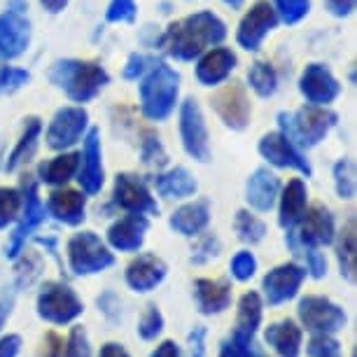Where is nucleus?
Masks as SVG:
<instances>
[{
    "mask_svg": "<svg viewBox=\"0 0 357 357\" xmlns=\"http://www.w3.org/2000/svg\"><path fill=\"white\" fill-rule=\"evenodd\" d=\"M227 36V29L213 12H199L183 19V22L173 24L166 31L161 45L166 47V52L171 56L180 59V61H192L197 59L206 47L222 43Z\"/></svg>",
    "mask_w": 357,
    "mask_h": 357,
    "instance_id": "nucleus-1",
    "label": "nucleus"
},
{
    "mask_svg": "<svg viewBox=\"0 0 357 357\" xmlns=\"http://www.w3.org/2000/svg\"><path fill=\"white\" fill-rule=\"evenodd\" d=\"M50 77L54 84L66 89V93L77 103L91 100L110 79L105 68L89 61H61L52 68Z\"/></svg>",
    "mask_w": 357,
    "mask_h": 357,
    "instance_id": "nucleus-2",
    "label": "nucleus"
},
{
    "mask_svg": "<svg viewBox=\"0 0 357 357\" xmlns=\"http://www.w3.org/2000/svg\"><path fill=\"white\" fill-rule=\"evenodd\" d=\"M180 77L166 63H157L140 84V105L150 119H166L178 103Z\"/></svg>",
    "mask_w": 357,
    "mask_h": 357,
    "instance_id": "nucleus-3",
    "label": "nucleus"
},
{
    "mask_svg": "<svg viewBox=\"0 0 357 357\" xmlns=\"http://www.w3.org/2000/svg\"><path fill=\"white\" fill-rule=\"evenodd\" d=\"M278 122L282 129V136L292 140L299 147H313L318 145L327 131L336 124V114L332 110L318 105L301 107L299 112H280Z\"/></svg>",
    "mask_w": 357,
    "mask_h": 357,
    "instance_id": "nucleus-4",
    "label": "nucleus"
},
{
    "mask_svg": "<svg viewBox=\"0 0 357 357\" xmlns=\"http://www.w3.org/2000/svg\"><path fill=\"white\" fill-rule=\"evenodd\" d=\"M29 5L24 0H10L8 10L0 15V59H17L31 43Z\"/></svg>",
    "mask_w": 357,
    "mask_h": 357,
    "instance_id": "nucleus-5",
    "label": "nucleus"
},
{
    "mask_svg": "<svg viewBox=\"0 0 357 357\" xmlns=\"http://www.w3.org/2000/svg\"><path fill=\"white\" fill-rule=\"evenodd\" d=\"M84 306L79 296L63 282H45L38 294V315L52 325H68L82 315Z\"/></svg>",
    "mask_w": 357,
    "mask_h": 357,
    "instance_id": "nucleus-6",
    "label": "nucleus"
},
{
    "mask_svg": "<svg viewBox=\"0 0 357 357\" xmlns=\"http://www.w3.org/2000/svg\"><path fill=\"white\" fill-rule=\"evenodd\" d=\"M68 257H70V268L79 275L105 271L107 266L114 264L112 252L107 250L103 241L93 231H82L73 236L68 243Z\"/></svg>",
    "mask_w": 357,
    "mask_h": 357,
    "instance_id": "nucleus-7",
    "label": "nucleus"
},
{
    "mask_svg": "<svg viewBox=\"0 0 357 357\" xmlns=\"http://www.w3.org/2000/svg\"><path fill=\"white\" fill-rule=\"evenodd\" d=\"M299 320L306 329L320 334H332L346 327V313L341 306L332 304L327 296H304L299 301Z\"/></svg>",
    "mask_w": 357,
    "mask_h": 357,
    "instance_id": "nucleus-8",
    "label": "nucleus"
},
{
    "mask_svg": "<svg viewBox=\"0 0 357 357\" xmlns=\"http://www.w3.org/2000/svg\"><path fill=\"white\" fill-rule=\"evenodd\" d=\"M180 133H183V145L190 157L197 161L211 159V150H208V131L204 114L197 100H185L183 110H180Z\"/></svg>",
    "mask_w": 357,
    "mask_h": 357,
    "instance_id": "nucleus-9",
    "label": "nucleus"
},
{
    "mask_svg": "<svg viewBox=\"0 0 357 357\" xmlns=\"http://www.w3.org/2000/svg\"><path fill=\"white\" fill-rule=\"evenodd\" d=\"M86 112L82 107H63L54 114L50 129H47V145L52 150H66V147L75 145L86 129Z\"/></svg>",
    "mask_w": 357,
    "mask_h": 357,
    "instance_id": "nucleus-10",
    "label": "nucleus"
},
{
    "mask_svg": "<svg viewBox=\"0 0 357 357\" xmlns=\"http://www.w3.org/2000/svg\"><path fill=\"white\" fill-rule=\"evenodd\" d=\"M114 204L136 215L159 213V206H157V201L152 199L147 185L138 175H131V173H122L114 180Z\"/></svg>",
    "mask_w": 357,
    "mask_h": 357,
    "instance_id": "nucleus-11",
    "label": "nucleus"
},
{
    "mask_svg": "<svg viewBox=\"0 0 357 357\" xmlns=\"http://www.w3.org/2000/svg\"><path fill=\"white\" fill-rule=\"evenodd\" d=\"M275 24H278V12L271 8L268 0H259V3L252 5V10L248 12L238 26V45L243 50L255 52Z\"/></svg>",
    "mask_w": 357,
    "mask_h": 357,
    "instance_id": "nucleus-12",
    "label": "nucleus"
},
{
    "mask_svg": "<svg viewBox=\"0 0 357 357\" xmlns=\"http://www.w3.org/2000/svg\"><path fill=\"white\" fill-rule=\"evenodd\" d=\"M304 278H306V271L299 264H280V266H275L273 271H268L264 282H261L268 306L285 304L292 296H296Z\"/></svg>",
    "mask_w": 357,
    "mask_h": 357,
    "instance_id": "nucleus-13",
    "label": "nucleus"
},
{
    "mask_svg": "<svg viewBox=\"0 0 357 357\" xmlns=\"http://www.w3.org/2000/svg\"><path fill=\"white\" fill-rule=\"evenodd\" d=\"M24 190H26V211H24V220L22 225L17 227V231L12 234L10 243H8V257L15 259L19 252H22V248L26 243V238L36 231V229L45 222V206L40 204L38 199V187L33 180H24Z\"/></svg>",
    "mask_w": 357,
    "mask_h": 357,
    "instance_id": "nucleus-14",
    "label": "nucleus"
},
{
    "mask_svg": "<svg viewBox=\"0 0 357 357\" xmlns=\"http://www.w3.org/2000/svg\"><path fill=\"white\" fill-rule=\"evenodd\" d=\"M213 105L231 129L241 131L250 122V103H248L245 89L241 84H227L225 89H220L218 96L213 98Z\"/></svg>",
    "mask_w": 357,
    "mask_h": 357,
    "instance_id": "nucleus-15",
    "label": "nucleus"
},
{
    "mask_svg": "<svg viewBox=\"0 0 357 357\" xmlns=\"http://www.w3.org/2000/svg\"><path fill=\"white\" fill-rule=\"evenodd\" d=\"M299 222V241L304 248L329 245L334 241V218L322 204H315L304 211Z\"/></svg>",
    "mask_w": 357,
    "mask_h": 357,
    "instance_id": "nucleus-16",
    "label": "nucleus"
},
{
    "mask_svg": "<svg viewBox=\"0 0 357 357\" xmlns=\"http://www.w3.org/2000/svg\"><path fill=\"white\" fill-rule=\"evenodd\" d=\"M259 152L268 164L280 168H296L304 175H311V164L301 157V152L296 150L292 140H287L282 133H268V136L261 138Z\"/></svg>",
    "mask_w": 357,
    "mask_h": 357,
    "instance_id": "nucleus-17",
    "label": "nucleus"
},
{
    "mask_svg": "<svg viewBox=\"0 0 357 357\" xmlns=\"http://www.w3.org/2000/svg\"><path fill=\"white\" fill-rule=\"evenodd\" d=\"M299 89L311 105H327L339 96L341 86L334 79L332 73H329V68H325V66H320V63H311L304 70V75H301Z\"/></svg>",
    "mask_w": 357,
    "mask_h": 357,
    "instance_id": "nucleus-18",
    "label": "nucleus"
},
{
    "mask_svg": "<svg viewBox=\"0 0 357 357\" xmlns=\"http://www.w3.org/2000/svg\"><path fill=\"white\" fill-rule=\"evenodd\" d=\"M150 229V222L143 215H126V218L117 220L114 225L107 229V241L114 250H122V252H133L143 245L145 234Z\"/></svg>",
    "mask_w": 357,
    "mask_h": 357,
    "instance_id": "nucleus-19",
    "label": "nucleus"
},
{
    "mask_svg": "<svg viewBox=\"0 0 357 357\" xmlns=\"http://www.w3.org/2000/svg\"><path fill=\"white\" fill-rule=\"evenodd\" d=\"M166 264L157 255H140L126 268V282L133 292H152L166 278Z\"/></svg>",
    "mask_w": 357,
    "mask_h": 357,
    "instance_id": "nucleus-20",
    "label": "nucleus"
},
{
    "mask_svg": "<svg viewBox=\"0 0 357 357\" xmlns=\"http://www.w3.org/2000/svg\"><path fill=\"white\" fill-rule=\"evenodd\" d=\"M84 208H86V199L82 192L75 190H59L50 194V201H47V213L54 215L59 222L70 227H77L84 222Z\"/></svg>",
    "mask_w": 357,
    "mask_h": 357,
    "instance_id": "nucleus-21",
    "label": "nucleus"
},
{
    "mask_svg": "<svg viewBox=\"0 0 357 357\" xmlns=\"http://www.w3.org/2000/svg\"><path fill=\"white\" fill-rule=\"evenodd\" d=\"M84 164L79 171V185L86 194H98L103 187V164H100V140L98 131L91 129L84 138V154H82Z\"/></svg>",
    "mask_w": 357,
    "mask_h": 357,
    "instance_id": "nucleus-22",
    "label": "nucleus"
},
{
    "mask_svg": "<svg viewBox=\"0 0 357 357\" xmlns=\"http://www.w3.org/2000/svg\"><path fill=\"white\" fill-rule=\"evenodd\" d=\"M236 68V54L227 47H218V50L208 52L197 66V77L201 84L213 86L220 84L222 79H227V75Z\"/></svg>",
    "mask_w": 357,
    "mask_h": 357,
    "instance_id": "nucleus-23",
    "label": "nucleus"
},
{
    "mask_svg": "<svg viewBox=\"0 0 357 357\" xmlns=\"http://www.w3.org/2000/svg\"><path fill=\"white\" fill-rule=\"evenodd\" d=\"M278 192H280V180L275 178L273 173H268L266 168L255 171L252 178L248 180V204H250L255 211H261V213L271 211Z\"/></svg>",
    "mask_w": 357,
    "mask_h": 357,
    "instance_id": "nucleus-24",
    "label": "nucleus"
},
{
    "mask_svg": "<svg viewBox=\"0 0 357 357\" xmlns=\"http://www.w3.org/2000/svg\"><path fill=\"white\" fill-rule=\"evenodd\" d=\"M197 301L199 311L204 315L222 313L231 304V285L229 280H197Z\"/></svg>",
    "mask_w": 357,
    "mask_h": 357,
    "instance_id": "nucleus-25",
    "label": "nucleus"
},
{
    "mask_svg": "<svg viewBox=\"0 0 357 357\" xmlns=\"http://www.w3.org/2000/svg\"><path fill=\"white\" fill-rule=\"evenodd\" d=\"M264 339L280 357H299L301 329L296 327L292 320H280V322L268 325Z\"/></svg>",
    "mask_w": 357,
    "mask_h": 357,
    "instance_id": "nucleus-26",
    "label": "nucleus"
},
{
    "mask_svg": "<svg viewBox=\"0 0 357 357\" xmlns=\"http://www.w3.org/2000/svg\"><path fill=\"white\" fill-rule=\"evenodd\" d=\"M211 222V208L208 201H194V204L183 206L180 211L173 213L171 227L183 236H197L199 231H204Z\"/></svg>",
    "mask_w": 357,
    "mask_h": 357,
    "instance_id": "nucleus-27",
    "label": "nucleus"
},
{
    "mask_svg": "<svg viewBox=\"0 0 357 357\" xmlns=\"http://www.w3.org/2000/svg\"><path fill=\"white\" fill-rule=\"evenodd\" d=\"M306 185L301 180H289L280 197V227L292 229L306 211Z\"/></svg>",
    "mask_w": 357,
    "mask_h": 357,
    "instance_id": "nucleus-28",
    "label": "nucleus"
},
{
    "mask_svg": "<svg viewBox=\"0 0 357 357\" xmlns=\"http://www.w3.org/2000/svg\"><path fill=\"white\" fill-rule=\"evenodd\" d=\"M79 154L70 152V154H61V157L52 159V161H45L40 164L38 173H40V180L47 185H66L73 175L77 173L79 168Z\"/></svg>",
    "mask_w": 357,
    "mask_h": 357,
    "instance_id": "nucleus-29",
    "label": "nucleus"
},
{
    "mask_svg": "<svg viewBox=\"0 0 357 357\" xmlns=\"http://www.w3.org/2000/svg\"><path fill=\"white\" fill-rule=\"evenodd\" d=\"M157 192L164 199H185L197 192V180L192 178L187 168H175V171L159 175Z\"/></svg>",
    "mask_w": 357,
    "mask_h": 357,
    "instance_id": "nucleus-30",
    "label": "nucleus"
},
{
    "mask_svg": "<svg viewBox=\"0 0 357 357\" xmlns=\"http://www.w3.org/2000/svg\"><path fill=\"white\" fill-rule=\"evenodd\" d=\"M261 322V299L257 292H245L238 301V315H236V332L252 334L257 332Z\"/></svg>",
    "mask_w": 357,
    "mask_h": 357,
    "instance_id": "nucleus-31",
    "label": "nucleus"
},
{
    "mask_svg": "<svg viewBox=\"0 0 357 357\" xmlns=\"http://www.w3.org/2000/svg\"><path fill=\"white\" fill-rule=\"evenodd\" d=\"M40 129H43V124H40V119H29L26 122V129H24V136L19 140V145L12 150L10 159H8V171H17L19 166L24 164V161H29L33 157V152H36L38 147V136H40Z\"/></svg>",
    "mask_w": 357,
    "mask_h": 357,
    "instance_id": "nucleus-32",
    "label": "nucleus"
},
{
    "mask_svg": "<svg viewBox=\"0 0 357 357\" xmlns=\"http://www.w3.org/2000/svg\"><path fill=\"white\" fill-rule=\"evenodd\" d=\"M336 255H339V264H341V273L353 282L355 280V220L350 218L346 229H343L341 238H339V248H336Z\"/></svg>",
    "mask_w": 357,
    "mask_h": 357,
    "instance_id": "nucleus-33",
    "label": "nucleus"
},
{
    "mask_svg": "<svg viewBox=\"0 0 357 357\" xmlns=\"http://www.w3.org/2000/svg\"><path fill=\"white\" fill-rule=\"evenodd\" d=\"M234 227H236V234H238V238L245 241V243H250V245L259 243V241L264 238V234H266L264 222H261L259 218H255V215H250L248 211H238V213H236Z\"/></svg>",
    "mask_w": 357,
    "mask_h": 357,
    "instance_id": "nucleus-34",
    "label": "nucleus"
},
{
    "mask_svg": "<svg viewBox=\"0 0 357 357\" xmlns=\"http://www.w3.org/2000/svg\"><path fill=\"white\" fill-rule=\"evenodd\" d=\"M220 357H264V355H261V350L255 346L252 334H243V332H236L234 329L231 339L225 341V346H222Z\"/></svg>",
    "mask_w": 357,
    "mask_h": 357,
    "instance_id": "nucleus-35",
    "label": "nucleus"
},
{
    "mask_svg": "<svg viewBox=\"0 0 357 357\" xmlns=\"http://www.w3.org/2000/svg\"><path fill=\"white\" fill-rule=\"evenodd\" d=\"M248 79H250V86L259 96H271L278 86V77H275V70L264 61L252 63L250 73H248Z\"/></svg>",
    "mask_w": 357,
    "mask_h": 357,
    "instance_id": "nucleus-36",
    "label": "nucleus"
},
{
    "mask_svg": "<svg viewBox=\"0 0 357 357\" xmlns=\"http://www.w3.org/2000/svg\"><path fill=\"white\" fill-rule=\"evenodd\" d=\"M24 206L22 192L15 187H0V229L19 218V211Z\"/></svg>",
    "mask_w": 357,
    "mask_h": 357,
    "instance_id": "nucleus-37",
    "label": "nucleus"
},
{
    "mask_svg": "<svg viewBox=\"0 0 357 357\" xmlns=\"http://www.w3.org/2000/svg\"><path fill=\"white\" fill-rule=\"evenodd\" d=\"M334 183L341 199L355 197V164L350 159H341L334 166Z\"/></svg>",
    "mask_w": 357,
    "mask_h": 357,
    "instance_id": "nucleus-38",
    "label": "nucleus"
},
{
    "mask_svg": "<svg viewBox=\"0 0 357 357\" xmlns=\"http://www.w3.org/2000/svg\"><path fill=\"white\" fill-rule=\"evenodd\" d=\"M161 329H164V315H161V311L157 306H147V311L143 313V318H140V322H138L140 339H145V341L157 339V336L161 334Z\"/></svg>",
    "mask_w": 357,
    "mask_h": 357,
    "instance_id": "nucleus-39",
    "label": "nucleus"
},
{
    "mask_svg": "<svg viewBox=\"0 0 357 357\" xmlns=\"http://www.w3.org/2000/svg\"><path fill=\"white\" fill-rule=\"evenodd\" d=\"M273 3H275V12H280L285 24H296L299 19H304L308 15V8H311L308 0H273Z\"/></svg>",
    "mask_w": 357,
    "mask_h": 357,
    "instance_id": "nucleus-40",
    "label": "nucleus"
},
{
    "mask_svg": "<svg viewBox=\"0 0 357 357\" xmlns=\"http://www.w3.org/2000/svg\"><path fill=\"white\" fill-rule=\"evenodd\" d=\"M63 357H91V346H89V336H86L84 327H73L68 343H66Z\"/></svg>",
    "mask_w": 357,
    "mask_h": 357,
    "instance_id": "nucleus-41",
    "label": "nucleus"
},
{
    "mask_svg": "<svg viewBox=\"0 0 357 357\" xmlns=\"http://www.w3.org/2000/svg\"><path fill=\"white\" fill-rule=\"evenodd\" d=\"M308 355L311 357H341L339 341L332 339L329 334H315L308 341Z\"/></svg>",
    "mask_w": 357,
    "mask_h": 357,
    "instance_id": "nucleus-42",
    "label": "nucleus"
},
{
    "mask_svg": "<svg viewBox=\"0 0 357 357\" xmlns=\"http://www.w3.org/2000/svg\"><path fill=\"white\" fill-rule=\"evenodd\" d=\"M257 271V259L252 252H238L231 259V273L236 280H250Z\"/></svg>",
    "mask_w": 357,
    "mask_h": 357,
    "instance_id": "nucleus-43",
    "label": "nucleus"
},
{
    "mask_svg": "<svg viewBox=\"0 0 357 357\" xmlns=\"http://www.w3.org/2000/svg\"><path fill=\"white\" fill-rule=\"evenodd\" d=\"M105 17L107 22H133L136 19V0H112Z\"/></svg>",
    "mask_w": 357,
    "mask_h": 357,
    "instance_id": "nucleus-44",
    "label": "nucleus"
},
{
    "mask_svg": "<svg viewBox=\"0 0 357 357\" xmlns=\"http://www.w3.org/2000/svg\"><path fill=\"white\" fill-rule=\"evenodd\" d=\"M218 255H220V241L215 238L213 234H208V236H204V238L199 241L197 250H194V255H192V261H197V264H204V261L218 257Z\"/></svg>",
    "mask_w": 357,
    "mask_h": 357,
    "instance_id": "nucleus-45",
    "label": "nucleus"
},
{
    "mask_svg": "<svg viewBox=\"0 0 357 357\" xmlns=\"http://www.w3.org/2000/svg\"><path fill=\"white\" fill-rule=\"evenodd\" d=\"M143 161L147 166H157V168H161L166 164V152H164V147H161V143L154 136H147V140H145Z\"/></svg>",
    "mask_w": 357,
    "mask_h": 357,
    "instance_id": "nucleus-46",
    "label": "nucleus"
},
{
    "mask_svg": "<svg viewBox=\"0 0 357 357\" xmlns=\"http://www.w3.org/2000/svg\"><path fill=\"white\" fill-rule=\"evenodd\" d=\"M29 73L26 70H19V68H8L5 66V73H3V91H15L19 89L22 84L29 82Z\"/></svg>",
    "mask_w": 357,
    "mask_h": 357,
    "instance_id": "nucleus-47",
    "label": "nucleus"
},
{
    "mask_svg": "<svg viewBox=\"0 0 357 357\" xmlns=\"http://www.w3.org/2000/svg\"><path fill=\"white\" fill-rule=\"evenodd\" d=\"M187 339H190V355L192 357H208L206 355V329L204 327H194Z\"/></svg>",
    "mask_w": 357,
    "mask_h": 357,
    "instance_id": "nucleus-48",
    "label": "nucleus"
},
{
    "mask_svg": "<svg viewBox=\"0 0 357 357\" xmlns=\"http://www.w3.org/2000/svg\"><path fill=\"white\" fill-rule=\"evenodd\" d=\"M306 255V261H308V271H311V275L313 278H322V275L327 273V261H325V257L315 250V248H311L308 252H304Z\"/></svg>",
    "mask_w": 357,
    "mask_h": 357,
    "instance_id": "nucleus-49",
    "label": "nucleus"
},
{
    "mask_svg": "<svg viewBox=\"0 0 357 357\" xmlns=\"http://www.w3.org/2000/svg\"><path fill=\"white\" fill-rule=\"evenodd\" d=\"M22 350V336L19 334H8L0 339V357H17Z\"/></svg>",
    "mask_w": 357,
    "mask_h": 357,
    "instance_id": "nucleus-50",
    "label": "nucleus"
},
{
    "mask_svg": "<svg viewBox=\"0 0 357 357\" xmlns=\"http://www.w3.org/2000/svg\"><path fill=\"white\" fill-rule=\"evenodd\" d=\"M327 8L336 17H346L355 10V0H325Z\"/></svg>",
    "mask_w": 357,
    "mask_h": 357,
    "instance_id": "nucleus-51",
    "label": "nucleus"
},
{
    "mask_svg": "<svg viewBox=\"0 0 357 357\" xmlns=\"http://www.w3.org/2000/svg\"><path fill=\"white\" fill-rule=\"evenodd\" d=\"M145 63H147V59L145 56H138V54H133V56L129 59V63H126V68H124V77H138L140 73L145 70Z\"/></svg>",
    "mask_w": 357,
    "mask_h": 357,
    "instance_id": "nucleus-52",
    "label": "nucleus"
},
{
    "mask_svg": "<svg viewBox=\"0 0 357 357\" xmlns=\"http://www.w3.org/2000/svg\"><path fill=\"white\" fill-rule=\"evenodd\" d=\"M12 306H15V292L10 289V292H3V294H0V329H3L5 320L10 318Z\"/></svg>",
    "mask_w": 357,
    "mask_h": 357,
    "instance_id": "nucleus-53",
    "label": "nucleus"
},
{
    "mask_svg": "<svg viewBox=\"0 0 357 357\" xmlns=\"http://www.w3.org/2000/svg\"><path fill=\"white\" fill-rule=\"evenodd\" d=\"M150 357H185V355L175 341H164L161 346H157V350H154Z\"/></svg>",
    "mask_w": 357,
    "mask_h": 357,
    "instance_id": "nucleus-54",
    "label": "nucleus"
},
{
    "mask_svg": "<svg viewBox=\"0 0 357 357\" xmlns=\"http://www.w3.org/2000/svg\"><path fill=\"white\" fill-rule=\"evenodd\" d=\"M45 346H47V355H45V357H59V355L63 353V348H61V339H59L56 334H47Z\"/></svg>",
    "mask_w": 357,
    "mask_h": 357,
    "instance_id": "nucleus-55",
    "label": "nucleus"
},
{
    "mask_svg": "<svg viewBox=\"0 0 357 357\" xmlns=\"http://www.w3.org/2000/svg\"><path fill=\"white\" fill-rule=\"evenodd\" d=\"M98 357H131L126 350L119 346V343H105L103 348H100V355Z\"/></svg>",
    "mask_w": 357,
    "mask_h": 357,
    "instance_id": "nucleus-56",
    "label": "nucleus"
},
{
    "mask_svg": "<svg viewBox=\"0 0 357 357\" xmlns=\"http://www.w3.org/2000/svg\"><path fill=\"white\" fill-rule=\"evenodd\" d=\"M40 3H43V8L50 12H61L66 5H68V0H40Z\"/></svg>",
    "mask_w": 357,
    "mask_h": 357,
    "instance_id": "nucleus-57",
    "label": "nucleus"
},
{
    "mask_svg": "<svg viewBox=\"0 0 357 357\" xmlns=\"http://www.w3.org/2000/svg\"><path fill=\"white\" fill-rule=\"evenodd\" d=\"M225 3H227V5H231L234 10H238L241 5H243V0H225Z\"/></svg>",
    "mask_w": 357,
    "mask_h": 357,
    "instance_id": "nucleus-58",
    "label": "nucleus"
},
{
    "mask_svg": "<svg viewBox=\"0 0 357 357\" xmlns=\"http://www.w3.org/2000/svg\"><path fill=\"white\" fill-rule=\"evenodd\" d=\"M3 73H5V66H0V91H3Z\"/></svg>",
    "mask_w": 357,
    "mask_h": 357,
    "instance_id": "nucleus-59",
    "label": "nucleus"
}]
</instances>
